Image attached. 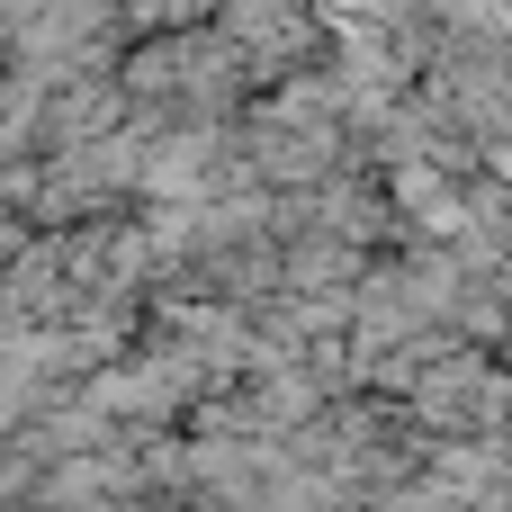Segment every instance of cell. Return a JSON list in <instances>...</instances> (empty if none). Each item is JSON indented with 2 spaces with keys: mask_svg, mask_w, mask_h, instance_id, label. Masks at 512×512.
Segmentation results:
<instances>
[{
  "mask_svg": "<svg viewBox=\"0 0 512 512\" xmlns=\"http://www.w3.org/2000/svg\"><path fill=\"white\" fill-rule=\"evenodd\" d=\"M18 108H27V99H18V90H0V135L18 126Z\"/></svg>",
  "mask_w": 512,
  "mask_h": 512,
  "instance_id": "cell-1",
  "label": "cell"
}]
</instances>
